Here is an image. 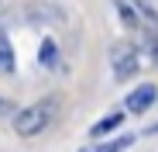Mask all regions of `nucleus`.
I'll list each match as a JSON object with an SVG mask.
<instances>
[{
    "label": "nucleus",
    "instance_id": "obj_7",
    "mask_svg": "<svg viewBox=\"0 0 158 152\" xmlns=\"http://www.w3.org/2000/svg\"><path fill=\"white\" fill-rule=\"evenodd\" d=\"M0 73H14V52L7 48V42H0Z\"/></svg>",
    "mask_w": 158,
    "mask_h": 152
},
{
    "label": "nucleus",
    "instance_id": "obj_5",
    "mask_svg": "<svg viewBox=\"0 0 158 152\" xmlns=\"http://www.w3.org/2000/svg\"><path fill=\"white\" fill-rule=\"evenodd\" d=\"M38 62L48 66V69H55V66H59V52H55V42H52V38L41 42V48H38Z\"/></svg>",
    "mask_w": 158,
    "mask_h": 152
},
{
    "label": "nucleus",
    "instance_id": "obj_2",
    "mask_svg": "<svg viewBox=\"0 0 158 152\" xmlns=\"http://www.w3.org/2000/svg\"><path fill=\"white\" fill-rule=\"evenodd\" d=\"M114 56H117V59H114V76H117V80L134 76V69H138V56H134V48L124 45V48H117Z\"/></svg>",
    "mask_w": 158,
    "mask_h": 152
},
{
    "label": "nucleus",
    "instance_id": "obj_1",
    "mask_svg": "<svg viewBox=\"0 0 158 152\" xmlns=\"http://www.w3.org/2000/svg\"><path fill=\"white\" fill-rule=\"evenodd\" d=\"M55 111H59V100H55V97H45V100H38V104L24 107L21 114H14V132H17L21 138H31V135L45 132L48 124H52Z\"/></svg>",
    "mask_w": 158,
    "mask_h": 152
},
{
    "label": "nucleus",
    "instance_id": "obj_6",
    "mask_svg": "<svg viewBox=\"0 0 158 152\" xmlns=\"http://www.w3.org/2000/svg\"><path fill=\"white\" fill-rule=\"evenodd\" d=\"M120 121H124V114H110V118H103V121H96L93 128H89V135H93V138H100V135H107V132H114V128H117Z\"/></svg>",
    "mask_w": 158,
    "mask_h": 152
},
{
    "label": "nucleus",
    "instance_id": "obj_4",
    "mask_svg": "<svg viewBox=\"0 0 158 152\" xmlns=\"http://www.w3.org/2000/svg\"><path fill=\"white\" fill-rule=\"evenodd\" d=\"M131 142H134V135H124V138H110V142H93L83 152H124V149H131Z\"/></svg>",
    "mask_w": 158,
    "mask_h": 152
},
{
    "label": "nucleus",
    "instance_id": "obj_3",
    "mask_svg": "<svg viewBox=\"0 0 158 152\" xmlns=\"http://www.w3.org/2000/svg\"><path fill=\"white\" fill-rule=\"evenodd\" d=\"M155 97H158V93H155L151 83H148V87H138L134 93L127 97V111H131V114H144V111L155 104Z\"/></svg>",
    "mask_w": 158,
    "mask_h": 152
},
{
    "label": "nucleus",
    "instance_id": "obj_8",
    "mask_svg": "<svg viewBox=\"0 0 158 152\" xmlns=\"http://www.w3.org/2000/svg\"><path fill=\"white\" fill-rule=\"evenodd\" d=\"M4 114H14V100H7V97H0V118Z\"/></svg>",
    "mask_w": 158,
    "mask_h": 152
}]
</instances>
